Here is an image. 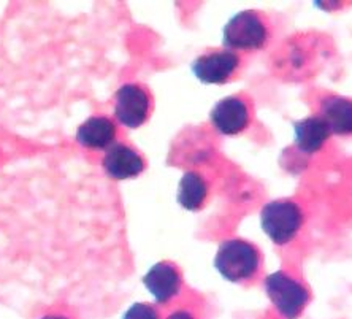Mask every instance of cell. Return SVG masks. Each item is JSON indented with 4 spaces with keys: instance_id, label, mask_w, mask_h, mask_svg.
I'll return each instance as SVG.
<instances>
[{
    "instance_id": "1",
    "label": "cell",
    "mask_w": 352,
    "mask_h": 319,
    "mask_svg": "<svg viewBox=\"0 0 352 319\" xmlns=\"http://www.w3.org/2000/svg\"><path fill=\"white\" fill-rule=\"evenodd\" d=\"M261 262L262 257L256 245L241 239H230L219 245L213 264L224 280L245 283L256 276Z\"/></svg>"
},
{
    "instance_id": "2",
    "label": "cell",
    "mask_w": 352,
    "mask_h": 319,
    "mask_svg": "<svg viewBox=\"0 0 352 319\" xmlns=\"http://www.w3.org/2000/svg\"><path fill=\"white\" fill-rule=\"evenodd\" d=\"M302 226L303 210L294 200H272L261 210V228L268 239L278 246L294 241Z\"/></svg>"
},
{
    "instance_id": "3",
    "label": "cell",
    "mask_w": 352,
    "mask_h": 319,
    "mask_svg": "<svg viewBox=\"0 0 352 319\" xmlns=\"http://www.w3.org/2000/svg\"><path fill=\"white\" fill-rule=\"evenodd\" d=\"M270 29L261 13L243 10L234 14L222 30V45L230 51H256L267 45Z\"/></svg>"
},
{
    "instance_id": "4",
    "label": "cell",
    "mask_w": 352,
    "mask_h": 319,
    "mask_svg": "<svg viewBox=\"0 0 352 319\" xmlns=\"http://www.w3.org/2000/svg\"><path fill=\"white\" fill-rule=\"evenodd\" d=\"M263 289L284 319H297L311 298L308 287L303 283L283 270L268 275L263 281Z\"/></svg>"
},
{
    "instance_id": "5",
    "label": "cell",
    "mask_w": 352,
    "mask_h": 319,
    "mask_svg": "<svg viewBox=\"0 0 352 319\" xmlns=\"http://www.w3.org/2000/svg\"><path fill=\"white\" fill-rule=\"evenodd\" d=\"M153 94L146 86L126 83L115 92L113 113L119 124L127 129H138L146 124L153 113Z\"/></svg>"
},
{
    "instance_id": "6",
    "label": "cell",
    "mask_w": 352,
    "mask_h": 319,
    "mask_svg": "<svg viewBox=\"0 0 352 319\" xmlns=\"http://www.w3.org/2000/svg\"><path fill=\"white\" fill-rule=\"evenodd\" d=\"M240 56L235 51H211L194 59L192 74L204 85H226L240 67Z\"/></svg>"
},
{
    "instance_id": "7",
    "label": "cell",
    "mask_w": 352,
    "mask_h": 319,
    "mask_svg": "<svg viewBox=\"0 0 352 319\" xmlns=\"http://www.w3.org/2000/svg\"><path fill=\"white\" fill-rule=\"evenodd\" d=\"M210 121L221 135H238L251 124L250 104L238 96L224 97L211 108Z\"/></svg>"
},
{
    "instance_id": "8",
    "label": "cell",
    "mask_w": 352,
    "mask_h": 319,
    "mask_svg": "<svg viewBox=\"0 0 352 319\" xmlns=\"http://www.w3.org/2000/svg\"><path fill=\"white\" fill-rule=\"evenodd\" d=\"M102 168L108 178L124 182V179L137 178L146 168V162L142 154L137 153L132 146L115 143L107 149L102 159Z\"/></svg>"
},
{
    "instance_id": "9",
    "label": "cell",
    "mask_w": 352,
    "mask_h": 319,
    "mask_svg": "<svg viewBox=\"0 0 352 319\" xmlns=\"http://www.w3.org/2000/svg\"><path fill=\"white\" fill-rule=\"evenodd\" d=\"M143 285L146 286L154 300L164 305L179 294L183 278L173 262L160 261L146 272V275L143 276Z\"/></svg>"
},
{
    "instance_id": "10",
    "label": "cell",
    "mask_w": 352,
    "mask_h": 319,
    "mask_svg": "<svg viewBox=\"0 0 352 319\" xmlns=\"http://www.w3.org/2000/svg\"><path fill=\"white\" fill-rule=\"evenodd\" d=\"M118 127L108 116H91L76 129L75 140L87 149H108L116 140Z\"/></svg>"
},
{
    "instance_id": "11",
    "label": "cell",
    "mask_w": 352,
    "mask_h": 319,
    "mask_svg": "<svg viewBox=\"0 0 352 319\" xmlns=\"http://www.w3.org/2000/svg\"><path fill=\"white\" fill-rule=\"evenodd\" d=\"M330 135V129L320 116H308L294 122V145L307 156L319 153Z\"/></svg>"
},
{
    "instance_id": "12",
    "label": "cell",
    "mask_w": 352,
    "mask_h": 319,
    "mask_svg": "<svg viewBox=\"0 0 352 319\" xmlns=\"http://www.w3.org/2000/svg\"><path fill=\"white\" fill-rule=\"evenodd\" d=\"M319 116L325 121L333 135H352V100L348 97H324L319 105Z\"/></svg>"
},
{
    "instance_id": "13",
    "label": "cell",
    "mask_w": 352,
    "mask_h": 319,
    "mask_svg": "<svg viewBox=\"0 0 352 319\" xmlns=\"http://www.w3.org/2000/svg\"><path fill=\"white\" fill-rule=\"evenodd\" d=\"M208 183L199 172H186L179 179L176 200L188 212H199L208 199Z\"/></svg>"
},
{
    "instance_id": "14",
    "label": "cell",
    "mask_w": 352,
    "mask_h": 319,
    "mask_svg": "<svg viewBox=\"0 0 352 319\" xmlns=\"http://www.w3.org/2000/svg\"><path fill=\"white\" fill-rule=\"evenodd\" d=\"M122 319H160L157 310L149 303H133L129 310L124 313Z\"/></svg>"
},
{
    "instance_id": "15",
    "label": "cell",
    "mask_w": 352,
    "mask_h": 319,
    "mask_svg": "<svg viewBox=\"0 0 352 319\" xmlns=\"http://www.w3.org/2000/svg\"><path fill=\"white\" fill-rule=\"evenodd\" d=\"M165 319H195V316L190 311L186 310H176L172 315H168Z\"/></svg>"
},
{
    "instance_id": "16",
    "label": "cell",
    "mask_w": 352,
    "mask_h": 319,
    "mask_svg": "<svg viewBox=\"0 0 352 319\" xmlns=\"http://www.w3.org/2000/svg\"><path fill=\"white\" fill-rule=\"evenodd\" d=\"M41 319H70V318H67V316H59V315H46V316H43Z\"/></svg>"
}]
</instances>
